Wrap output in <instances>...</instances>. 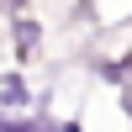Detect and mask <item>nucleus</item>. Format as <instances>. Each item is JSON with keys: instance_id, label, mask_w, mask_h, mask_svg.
Returning <instances> with one entry per match:
<instances>
[{"instance_id": "obj_1", "label": "nucleus", "mask_w": 132, "mask_h": 132, "mask_svg": "<svg viewBox=\"0 0 132 132\" xmlns=\"http://www.w3.org/2000/svg\"><path fill=\"white\" fill-rule=\"evenodd\" d=\"M11 53H16V63L27 69L32 58H37V48H42V21L32 16V11H11Z\"/></svg>"}, {"instance_id": "obj_2", "label": "nucleus", "mask_w": 132, "mask_h": 132, "mask_svg": "<svg viewBox=\"0 0 132 132\" xmlns=\"http://www.w3.org/2000/svg\"><path fill=\"white\" fill-rule=\"evenodd\" d=\"M0 111H37V90L27 85V69H5L0 74Z\"/></svg>"}, {"instance_id": "obj_3", "label": "nucleus", "mask_w": 132, "mask_h": 132, "mask_svg": "<svg viewBox=\"0 0 132 132\" xmlns=\"http://www.w3.org/2000/svg\"><path fill=\"white\" fill-rule=\"evenodd\" d=\"M90 69H95V79H106L116 90V85L132 79V53H122V58H90Z\"/></svg>"}, {"instance_id": "obj_4", "label": "nucleus", "mask_w": 132, "mask_h": 132, "mask_svg": "<svg viewBox=\"0 0 132 132\" xmlns=\"http://www.w3.org/2000/svg\"><path fill=\"white\" fill-rule=\"evenodd\" d=\"M37 111H0V132H32Z\"/></svg>"}]
</instances>
